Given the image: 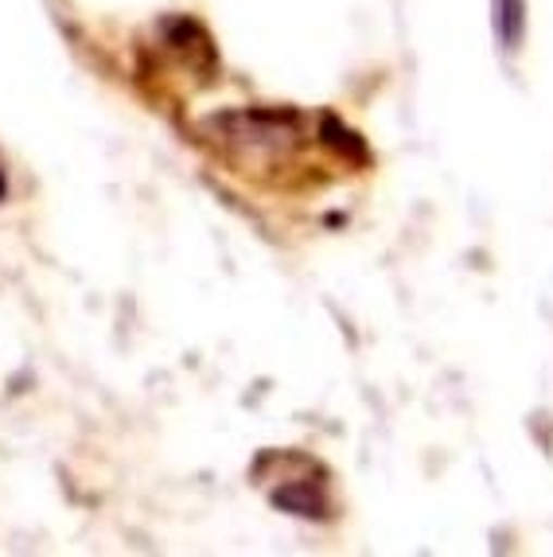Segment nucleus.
<instances>
[{
    "mask_svg": "<svg viewBox=\"0 0 553 557\" xmlns=\"http://www.w3.org/2000/svg\"><path fill=\"white\" fill-rule=\"evenodd\" d=\"M499 32H503L507 47H518V32H523V0H499Z\"/></svg>",
    "mask_w": 553,
    "mask_h": 557,
    "instance_id": "f257e3e1",
    "label": "nucleus"
},
{
    "mask_svg": "<svg viewBox=\"0 0 553 557\" xmlns=\"http://www.w3.org/2000/svg\"><path fill=\"white\" fill-rule=\"evenodd\" d=\"M9 196V172H4V164H0V199Z\"/></svg>",
    "mask_w": 553,
    "mask_h": 557,
    "instance_id": "f03ea898",
    "label": "nucleus"
}]
</instances>
